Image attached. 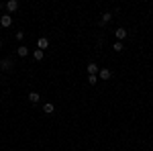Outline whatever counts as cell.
<instances>
[{
    "instance_id": "obj_1",
    "label": "cell",
    "mask_w": 153,
    "mask_h": 151,
    "mask_svg": "<svg viewBox=\"0 0 153 151\" xmlns=\"http://www.w3.org/2000/svg\"><path fill=\"white\" fill-rule=\"evenodd\" d=\"M98 78H100V80H110V78H112V71L108 70V68H102V70L98 71Z\"/></svg>"
},
{
    "instance_id": "obj_2",
    "label": "cell",
    "mask_w": 153,
    "mask_h": 151,
    "mask_svg": "<svg viewBox=\"0 0 153 151\" xmlns=\"http://www.w3.org/2000/svg\"><path fill=\"white\" fill-rule=\"evenodd\" d=\"M47 47H49V39L47 37H39V39H37V49L43 51V49H47Z\"/></svg>"
},
{
    "instance_id": "obj_3",
    "label": "cell",
    "mask_w": 153,
    "mask_h": 151,
    "mask_svg": "<svg viewBox=\"0 0 153 151\" xmlns=\"http://www.w3.org/2000/svg\"><path fill=\"white\" fill-rule=\"evenodd\" d=\"M0 25L8 29V27L12 25V16H10V14H2V16H0Z\"/></svg>"
},
{
    "instance_id": "obj_4",
    "label": "cell",
    "mask_w": 153,
    "mask_h": 151,
    "mask_svg": "<svg viewBox=\"0 0 153 151\" xmlns=\"http://www.w3.org/2000/svg\"><path fill=\"white\" fill-rule=\"evenodd\" d=\"M16 8H19V2H16V0H8V2H6V10L8 12H14Z\"/></svg>"
},
{
    "instance_id": "obj_5",
    "label": "cell",
    "mask_w": 153,
    "mask_h": 151,
    "mask_svg": "<svg viewBox=\"0 0 153 151\" xmlns=\"http://www.w3.org/2000/svg\"><path fill=\"white\" fill-rule=\"evenodd\" d=\"M114 35H117V39H118V41H123V39L127 37V29H123V27H118L117 31H114Z\"/></svg>"
},
{
    "instance_id": "obj_6",
    "label": "cell",
    "mask_w": 153,
    "mask_h": 151,
    "mask_svg": "<svg viewBox=\"0 0 153 151\" xmlns=\"http://www.w3.org/2000/svg\"><path fill=\"white\" fill-rule=\"evenodd\" d=\"M98 71H100V68L96 63H88V74L90 76H98Z\"/></svg>"
},
{
    "instance_id": "obj_7",
    "label": "cell",
    "mask_w": 153,
    "mask_h": 151,
    "mask_svg": "<svg viewBox=\"0 0 153 151\" xmlns=\"http://www.w3.org/2000/svg\"><path fill=\"white\" fill-rule=\"evenodd\" d=\"M110 21H112V14H110V12H104L102 19H100V25H108Z\"/></svg>"
},
{
    "instance_id": "obj_8",
    "label": "cell",
    "mask_w": 153,
    "mask_h": 151,
    "mask_svg": "<svg viewBox=\"0 0 153 151\" xmlns=\"http://www.w3.org/2000/svg\"><path fill=\"white\" fill-rule=\"evenodd\" d=\"M29 100H31L33 104H39V100H41V96H39V92H31V94H29Z\"/></svg>"
},
{
    "instance_id": "obj_9",
    "label": "cell",
    "mask_w": 153,
    "mask_h": 151,
    "mask_svg": "<svg viewBox=\"0 0 153 151\" xmlns=\"http://www.w3.org/2000/svg\"><path fill=\"white\" fill-rule=\"evenodd\" d=\"M0 68H2V70H10L12 68V59H2V61H0Z\"/></svg>"
},
{
    "instance_id": "obj_10",
    "label": "cell",
    "mask_w": 153,
    "mask_h": 151,
    "mask_svg": "<svg viewBox=\"0 0 153 151\" xmlns=\"http://www.w3.org/2000/svg\"><path fill=\"white\" fill-rule=\"evenodd\" d=\"M16 53H19V57H27V55H29V49H27L25 45H21L19 49H16Z\"/></svg>"
},
{
    "instance_id": "obj_11",
    "label": "cell",
    "mask_w": 153,
    "mask_h": 151,
    "mask_svg": "<svg viewBox=\"0 0 153 151\" xmlns=\"http://www.w3.org/2000/svg\"><path fill=\"white\" fill-rule=\"evenodd\" d=\"M53 110H55V106L51 104V102H47V104H43V112H45V115H51Z\"/></svg>"
},
{
    "instance_id": "obj_12",
    "label": "cell",
    "mask_w": 153,
    "mask_h": 151,
    "mask_svg": "<svg viewBox=\"0 0 153 151\" xmlns=\"http://www.w3.org/2000/svg\"><path fill=\"white\" fill-rule=\"evenodd\" d=\"M33 57H35L37 61H41V59L45 57V53H43V51H41V49H35V51H33Z\"/></svg>"
},
{
    "instance_id": "obj_13",
    "label": "cell",
    "mask_w": 153,
    "mask_h": 151,
    "mask_svg": "<svg viewBox=\"0 0 153 151\" xmlns=\"http://www.w3.org/2000/svg\"><path fill=\"white\" fill-rule=\"evenodd\" d=\"M112 49H114V51H118V53H120V51H123V49H125V47H123V41H117V43H114V45H112Z\"/></svg>"
},
{
    "instance_id": "obj_14",
    "label": "cell",
    "mask_w": 153,
    "mask_h": 151,
    "mask_svg": "<svg viewBox=\"0 0 153 151\" xmlns=\"http://www.w3.org/2000/svg\"><path fill=\"white\" fill-rule=\"evenodd\" d=\"M88 84H90V86L98 84V76H88Z\"/></svg>"
},
{
    "instance_id": "obj_15",
    "label": "cell",
    "mask_w": 153,
    "mask_h": 151,
    "mask_svg": "<svg viewBox=\"0 0 153 151\" xmlns=\"http://www.w3.org/2000/svg\"><path fill=\"white\" fill-rule=\"evenodd\" d=\"M0 47H2V41H0Z\"/></svg>"
}]
</instances>
